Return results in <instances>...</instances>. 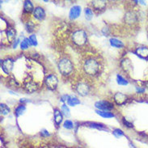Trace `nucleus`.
I'll list each match as a JSON object with an SVG mask.
<instances>
[{
	"label": "nucleus",
	"instance_id": "1",
	"mask_svg": "<svg viewBox=\"0 0 148 148\" xmlns=\"http://www.w3.org/2000/svg\"><path fill=\"white\" fill-rule=\"evenodd\" d=\"M100 68H101V66H100V62L96 58H90L84 62V72L88 75H97L100 73Z\"/></svg>",
	"mask_w": 148,
	"mask_h": 148
},
{
	"label": "nucleus",
	"instance_id": "2",
	"mask_svg": "<svg viewBox=\"0 0 148 148\" xmlns=\"http://www.w3.org/2000/svg\"><path fill=\"white\" fill-rule=\"evenodd\" d=\"M58 70L61 72V74L64 76L70 75L74 71V65L72 62L68 59V58H62L58 64Z\"/></svg>",
	"mask_w": 148,
	"mask_h": 148
},
{
	"label": "nucleus",
	"instance_id": "3",
	"mask_svg": "<svg viewBox=\"0 0 148 148\" xmlns=\"http://www.w3.org/2000/svg\"><path fill=\"white\" fill-rule=\"evenodd\" d=\"M71 40L73 43L78 46H82L87 43L88 34L84 29H77L71 35Z\"/></svg>",
	"mask_w": 148,
	"mask_h": 148
},
{
	"label": "nucleus",
	"instance_id": "4",
	"mask_svg": "<svg viewBox=\"0 0 148 148\" xmlns=\"http://www.w3.org/2000/svg\"><path fill=\"white\" fill-rule=\"evenodd\" d=\"M45 84L46 85V87L50 89V90H55L57 88V86H58V78L55 75H49L45 77Z\"/></svg>",
	"mask_w": 148,
	"mask_h": 148
},
{
	"label": "nucleus",
	"instance_id": "5",
	"mask_svg": "<svg viewBox=\"0 0 148 148\" xmlns=\"http://www.w3.org/2000/svg\"><path fill=\"white\" fill-rule=\"evenodd\" d=\"M95 107H96L98 110H101V111H107L109 112L110 110L113 109V104L108 101L106 100H100L95 103Z\"/></svg>",
	"mask_w": 148,
	"mask_h": 148
},
{
	"label": "nucleus",
	"instance_id": "6",
	"mask_svg": "<svg viewBox=\"0 0 148 148\" xmlns=\"http://www.w3.org/2000/svg\"><path fill=\"white\" fill-rule=\"evenodd\" d=\"M75 91L80 96H85L88 95V93L90 92V87L85 82H79L75 86Z\"/></svg>",
	"mask_w": 148,
	"mask_h": 148
},
{
	"label": "nucleus",
	"instance_id": "7",
	"mask_svg": "<svg viewBox=\"0 0 148 148\" xmlns=\"http://www.w3.org/2000/svg\"><path fill=\"white\" fill-rule=\"evenodd\" d=\"M1 67L2 70L5 74L9 75L12 72V69H13V66H14V61L12 60V58H7L5 60L1 62Z\"/></svg>",
	"mask_w": 148,
	"mask_h": 148
},
{
	"label": "nucleus",
	"instance_id": "8",
	"mask_svg": "<svg viewBox=\"0 0 148 148\" xmlns=\"http://www.w3.org/2000/svg\"><path fill=\"white\" fill-rule=\"evenodd\" d=\"M32 16L36 19V20L41 21L45 19V12L41 7H36L34 9V11L32 12Z\"/></svg>",
	"mask_w": 148,
	"mask_h": 148
},
{
	"label": "nucleus",
	"instance_id": "9",
	"mask_svg": "<svg viewBox=\"0 0 148 148\" xmlns=\"http://www.w3.org/2000/svg\"><path fill=\"white\" fill-rule=\"evenodd\" d=\"M91 4H92V8H94V10L100 12V11H104L105 9L107 2L104 0H96V1H92Z\"/></svg>",
	"mask_w": 148,
	"mask_h": 148
},
{
	"label": "nucleus",
	"instance_id": "10",
	"mask_svg": "<svg viewBox=\"0 0 148 148\" xmlns=\"http://www.w3.org/2000/svg\"><path fill=\"white\" fill-rule=\"evenodd\" d=\"M80 14H81V7L78 5L73 6L69 12V18L72 20H75L80 16Z\"/></svg>",
	"mask_w": 148,
	"mask_h": 148
},
{
	"label": "nucleus",
	"instance_id": "11",
	"mask_svg": "<svg viewBox=\"0 0 148 148\" xmlns=\"http://www.w3.org/2000/svg\"><path fill=\"white\" fill-rule=\"evenodd\" d=\"M113 99H114V101L117 105H122L126 102L127 96L121 92H116L113 96Z\"/></svg>",
	"mask_w": 148,
	"mask_h": 148
},
{
	"label": "nucleus",
	"instance_id": "12",
	"mask_svg": "<svg viewBox=\"0 0 148 148\" xmlns=\"http://www.w3.org/2000/svg\"><path fill=\"white\" fill-rule=\"evenodd\" d=\"M24 88L28 92H34L38 88L37 84L32 80H28L24 83Z\"/></svg>",
	"mask_w": 148,
	"mask_h": 148
},
{
	"label": "nucleus",
	"instance_id": "13",
	"mask_svg": "<svg viewBox=\"0 0 148 148\" xmlns=\"http://www.w3.org/2000/svg\"><path fill=\"white\" fill-rule=\"evenodd\" d=\"M135 53L142 58H148V48L146 46L138 47L135 50Z\"/></svg>",
	"mask_w": 148,
	"mask_h": 148
},
{
	"label": "nucleus",
	"instance_id": "14",
	"mask_svg": "<svg viewBox=\"0 0 148 148\" xmlns=\"http://www.w3.org/2000/svg\"><path fill=\"white\" fill-rule=\"evenodd\" d=\"M125 21L129 24H134L137 21V16L134 12H127L125 16Z\"/></svg>",
	"mask_w": 148,
	"mask_h": 148
},
{
	"label": "nucleus",
	"instance_id": "15",
	"mask_svg": "<svg viewBox=\"0 0 148 148\" xmlns=\"http://www.w3.org/2000/svg\"><path fill=\"white\" fill-rule=\"evenodd\" d=\"M53 116H54V122L56 123V125H59L61 124V122L62 121V119H63L62 112H61L59 109L55 108L54 112H53Z\"/></svg>",
	"mask_w": 148,
	"mask_h": 148
},
{
	"label": "nucleus",
	"instance_id": "16",
	"mask_svg": "<svg viewBox=\"0 0 148 148\" xmlns=\"http://www.w3.org/2000/svg\"><path fill=\"white\" fill-rule=\"evenodd\" d=\"M109 42H110V45H112V47H115V48L117 49L123 48L125 45L122 41H121L120 40H118L116 38H111L109 40Z\"/></svg>",
	"mask_w": 148,
	"mask_h": 148
},
{
	"label": "nucleus",
	"instance_id": "17",
	"mask_svg": "<svg viewBox=\"0 0 148 148\" xmlns=\"http://www.w3.org/2000/svg\"><path fill=\"white\" fill-rule=\"evenodd\" d=\"M16 36V31L13 28H9L7 31V37L9 41H15Z\"/></svg>",
	"mask_w": 148,
	"mask_h": 148
},
{
	"label": "nucleus",
	"instance_id": "18",
	"mask_svg": "<svg viewBox=\"0 0 148 148\" xmlns=\"http://www.w3.org/2000/svg\"><path fill=\"white\" fill-rule=\"evenodd\" d=\"M34 7L31 1H25L24 3V12L26 13H32L34 11Z\"/></svg>",
	"mask_w": 148,
	"mask_h": 148
},
{
	"label": "nucleus",
	"instance_id": "19",
	"mask_svg": "<svg viewBox=\"0 0 148 148\" xmlns=\"http://www.w3.org/2000/svg\"><path fill=\"white\" fill-rule=\"evenodd\" d=\"M66 102H67V105L72 106V107L80 104V100L75 96H69L68 100Z\"/></svg>",
	"mask_w": 148,
	"mask_h": 148
},
{
	"label": "nucleus",
	"instance_id": "20",
	"mask_svg": "<svg viewBox=\"0 0 148 148\" xmlns=\"http://www.w3.org/2000/svg\"><path fill=\"white\" fill-rule=\"evenodd\" d=\"M96 112L100 115V116L102 117H104V118H112V117H114L115 115L111 112H107V111H101V110H96Z\"/></svg>",
	"mask_w": 148,
	"mask_h": 148
},
{
	"label": "nucleus",
	"instance_id": "21",
	"mask_svg": "<svg viewBox=\"0 0 148 148\" xmlns=\"http://www.w3.org/2000/svg\"><path fill=\"white\" fill-rule=\"evenodd\" d=\"M25 109H26V108H25V106H24V104H20L19 106H17V107L15 108V115H16V116H21V115L24 112Z\"/></svg>",
	"mask_w": 148,
	"mask_h": 148
},
{
	"label": "nucleus",
	"instance_id": "22",
	"mask_svg": "<svg viewBox=\"0 0 148 148\" xmlns=\"http://www.w3.org/2000/svg\"><path fill=\"white\" fill-rule=\"evenodd\" d=\"M0 110H1V114H2V115H3V116L8 115V113L10 112V108L8 107L7 104H1V106H0Z\"/></svg>",
	"mask_w": 148,
	"mask_h": 148
},
{
	"label": "nucleus",
	"instance_id": "23",
	"mask_svg": "<svg viewBox=\"0 0 148 148\" xmlns=\"http://www.w3.org/2000/svg\"><path fill=\"white\" fill-rule=\"evenodd\" d=\"M116 82L119 85H121V86H125V85L128 84V81L125 79V78H123L121 75H116Z\"/></svg>",
	"mask_w": 148,
	"mask_h": 148
},
{
	"label": "nucleus",
	"instance_id": "24",
	"mask_svg": "<svg viewBox=\"0 0 148 148\" xmlns=\"http://www.w3.org/2000/svg\"><path fill=\"white\" fill-rule=\"evenodd\" d=\"M29 45H31L29 39L28 38H24L20 43V48H21V49L24 50V49H27L29 47Z\"/></svg>",
	"mask_w": 148,
	"mask_h": 148
},
{
	"label": "nucleus",
	"instance_id": "25",
	"mask_svg": "<svg viewBox=\"0 0 148 148\" xmlns=\"http://www.w3.org/2000/svg\"><path fill=\"white\" fill-rule=\"evenodd\" d=\"M84 14H85V18L88 20H91L93 17V12H92V9H90V8H85Z\"/></svg>",
	"mask_w": 148,
	"mask_h": 148
},
{
	"label": "nucleus",
	"instance_id": "26",
	"mask_svg": "<svg viewBox=\"0 0 148 148\" xmlns=\"http://www.w3.org/2000/svg\"><path fill=\"white\" fill-rule=\"evenodd\" d=\"M61 111L62 112V114L65 115L66 116H70V115H71V113H70V109H69L68 106H67L66 104H63L62 105V107H61Z\"/></svg>",
	"mask_w": 148,
	"mask_h": 148
},
{
	"label": "nucleus",
	"instance_id": "27",
	"mask_svg": "<svg viewBox=\"0 0 148 148\" xmlns=\"http://www.w3.org/2000/svg\"><path fill=\"white\" fill-rule=\"evenodd\" d=\"M112 134L116 137V138H119L121 137L124 136L125 135L124 132H123L121 130H120V129H115V130L112 131Z\"/></svg>",
	"mask_w": 148,
	"mask_h": 148
},
{
	"label": "nucleus",
	"instance_id": "28",
	"mask_svg": "<svg viewBox=\"0 0 148 148\" xmlns=\"http://www.w3.org/2000/svg\"><path fill=\"white\" fill-rule=\"evenodd\" d=\"M26 29L28 32H32L34 31L35 29V24L34 23H32V21H29L26 24Z\"/></svg>",
	"mask_w": 148,
	"mask_h": 148
},
{
	"label": "nucleus",
	"instance_id": "29",
	"mask_svg": "<svg viewBox=\"0 0 148 148\" xmlns=\"http://www.w3.org/2000/svg\"><path fill=\"white\" fill-rule=\"evenodd\" d=\"M63 127L67 130H71L74 128V124L70 120H66L63 123Z\"/></svg>",
	"mask_w": 148,
	"mask_h": 148
},
{
	"label": "nucleus",
	"instance_id": "30",
	"mask_svg": "<svg viewBox=\"0 0 148 148\" xmlns=\"http://www.w3.org/2000/svg\"><path fill=\"white\" fill-rule=\"evenodd\" d=\"M28 39H29L31 45H33V46H36L37 45V39H36V36L35 34L31 35V36L28 37Z\"/></svg>",
	"mask_w": 148,
	"mask_h": 148
},
{
	"label": "nucleus",
	"instance_id": "31",
	"mask_svg": "<svg viewBox=\"0 0 148 148\" xmlns=\"http://www.w3.org/2000/svg\"><path fill=\"white\" fill-rule=\"evenodd\" d=\"M88 126L91 127V128H96L98 130H104L105 129L104 125L99 124V123H90Z\"/></svg>",
	"mask_w": 148,
	"mask_h": 148
},
{
	"label": "nucleus",
	"instance_id": "32",
	"mask_svg": "<svg viewBox=\"0 0 148 148\" xmlns=\"http://www.w3.org/2000/svg\"><path fill=\"white\" fill-rule=\"evenodd\" d=\"M10 85L12 86V87H19L20 86V84L17 82V80L15 79H12L10 80Z\"/></svg>",
	"mask_w": 148,
	"mask_h": 148
},
{
	"label": "nucleus",
	"instance_id": "33",
	"mask_svg": "<svg viewBox=\"0 0 148 148\" xmlns=\"http://www.w3.org/2000/svg\"><path fill=\"white\" fill-rule=\"evenodd\" d=\"M123 123H124L126 126H128V127H133V124L132 123H130V122H129L128 121L125 120V119H123Z\"/></svg>",
	"mask_w": 148,
	"mask_h": 148
},
{
	"label": "nucleus",
	"instance_id": "34",
	"mask_svg": "<svg viewBox=\"0 0 148 148\" xmlns=\"http://www.w3.org/2000/svg\"><path fill=\"white\" fill-rule=\"evenodd\" d=\"M20 43V39L18 38V39H16V40H15V41L13 42V45H12V47L14 49H16V47H17V45H18V44Z\"/></svg>",
	"mask_w": 148,
	"mask_h": 148
},
{
	"label": "nucleus",
	"instance_id": "35",
	"mask_svg": "<svg viewBox=\"0 0 148 148\" xmlns=\"http://www.w3.org/2000/svg\"><path fill=\"white\" fill-rule=\"evenodd\" d=\"M40 134H41V135H43V136H49V134L48 131H47L46 130H42Z\"/></svg>",
	"mask_w": 148,
	"mask_h": 148
},
{
	"label": "nucleus",
	"instance_id": "36",
	"mask_svg": "<svg viewBox=\"0 0 148 148\" xmlns=\"http://www.w3.org/2000/svg\"><path fill=\"white\" fill-rule=\"evenodd\" d=\"M136 91H137V92H138V93H143V92H145V89H144V88H137Z\"/></svg>",
	"mask_w": 148,
	"mask_h": 148
},
{
	"label": "nucleus",
	"instance_id": "37",
	"mask_svg": "<svg viewBox=\"0 0 148 148\" xmlns=\"http://www.w3.org/2000/svg\"><path fill=\"white\" fill-rule=\"evenodd\" d=\"M20 103H28V102H29V100H27V99H21V100H20Z\"/></svg>",
	"mask_w": 148,
	"mask_h": 148
},
{
	"label": "nucleus",
	"instance_id": "38",
	"mask_svg": "<svg viewBox=\"0 0 148 148\" xmlns=\"http://www.w3.org/2000/svg\"><path fill=\"white\" fill-rule=\"evenodd\" d=\"M130 148H136L135 147H134V145L133 144V143H130Z\"/></svg>",
	"mask_w": 148,
	"mask_h": 148
}]
</instances>
